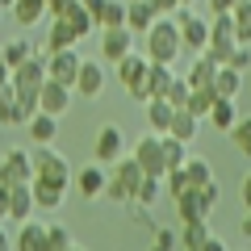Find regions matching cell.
<instances>
[{
  "label": "cell",
  "instance_id": "cell-15",
  "mask_svg": "<svg viewBox=\"0 0 251 251\" xmlns=\"http://www.w3.org/2000/svg\"><path fill=\"white\" fill-rule=\"evenodd\" d=\"M180 46H184V50H205L209 46V17H197V13H193V17H184L180 21Z\"/></svg>",
  "mask_w": 251,
  "mask_h": 251
},
{
  "label": "cell",
  "instance_id": "cell-42",
  "mask_svg": "<svg viewBox=\"0 0 251 251\" xmlns=\"http://www.w3.org/2000/svg\"><path fill=\"white\" fill-rule=\"evenodd\" d=\"M222 67H234V72H251V46H234V50H230V59H226L222 63Z\"/></svg>",
  "mask_w": 251,
  "mask_h": 251
},
{
  "label": "cell",
  "instance_id": "cell-50",
  "mask_svg": "<svg viewBox=\"0 0 251 251\" xmlns=\"http://www.w3.org/2000/svg\"><path fill=\"white\" fill-rule=\"evenodd\" d=\"M0 251H13V239H9V230L0 226Z\"/></svg>",
  "mask_w": 251,
  "mask_h": 251
},
{
  "label": "cell",
  "instance_id": "cell-43",
  "mask_svg": "<svg viewBox=\"0 0 251 251\" xmlns=\"http://www.w3.org/2000/svg\"><path fill=\"white\" fill-rule=\"evenodd\" d=\"M155 251H176V230L172 226H155Z\"/></svg>",
  "mask_w": 251,
  "mask_h": 251
},
{
  "label": "cell",
  "instance_id": "cell-24",
  "mask_svg": "<svg viewBox=\"0 0 251 251\" xmlns=\"http://www.w3.org/2000/svg\"><path fill=\"white\" fill-rule=\"evenodd\" d=\"M209 234H214V230H209V218H205V222H180L176 243H180V251H197Z\"/></svg>",
  "mask_w": 251,
  "mask_h": 251
},
{
  "label": "cell",
  "instance_id": "cell-33",
  "mask_svg": "<svg viewBox=\"0 0 251 251\" xmlns=\"http://www.w3.org/2000/svg\"><path fill=\"white\" fill-rule=\"evenodd\" d=\"M159 188H163V180L143 176V180H138V188H134V201H130V205H147V209H151L155 201H159Z\"/></svg>",
  "mask_w": 251,
  "mask_h": 251
},
{
  "label": "cell",
  "instance_id": "cell-37",
  "mask_svg": "<svg viewBox=\"0 0 251 251\" xmlns=\"http://www.w3.org/2000/svg\"><path fill=\"white\" fill-rule=\"evenodd\" d=\"M184 172H188V180H193V188L205 184V180H214V168H209V159H197V155H188V159H184Z\"/></svg>",
  "mask_w": 251,
  "mask_h": 251
},
{
  "label": "cell",
  "instance_id": "cell-19",
  "mask_svg": "<svg viewBox=\"0 0 251 251\" xmlns=\"http://www.w3.org/2000/svg\"><path fill=\"white\" fill-rule=\"evenodd\" d=\"M25 130H29V138L34 143H54L59 138V117H50V113H29V122H25Z\"/></svg>",
  "mask_w": 251,
  "mask_h": 251
},
{
  "label": "cell",
  "instance_id": "cell-20",
  "mask_svg": "<svg viewBox=\"0 0 251 251\" xmlns=\"http://www.w3.org/2000/svg\"><path fill=\"white\" fill-rule=\"evenodd\" d=\"M9 13H13V21H17L21 29H29V25H38V21L46 17V0H13Z\"/></svg>",
  "mask_w": 251,
  "mask_h": 251
},
{
  "label": "cell",
  "instance_id": "cell-44",
  "mask_svg": "<svg viewBox=\"0 0 251 251\" xmlns=\"http://www.w3.org/2000/svg\"><path fill=\"white\" fill-rule=\"evenodd\" d=\"M147 4H151V9H155V17H168V13L176 9L180 0H147Z\"/></svg>",
  "mask_w": 251,
  "mask_h": 251
},
{
  "label": "cell",
  "instance_id": "cell-25",
  "mask_svg": "<svg viewBox=\"0 0 251 251\" xmlns=\"http://www.w3.org/2000/svg\"><path fill=\"white\" fill-rule=\"evenodd\" d=\"M172 80H176V72H172L168 63H147V100H151V97H163Z\"/></svg>",
  "mask_w": 251,
  "mask_h": 251
},
{
  "label": "cell",
  "instance_id": "cell-32",
  "mask_svg": "<svg viewBox=\"0 0 251 251\" xmlns=\"http://www.w3.org/2000/svg\"><path fill=\"white\" fill-rule=\"evenodd\" d=\"M159 143H163V163H168V172L188 159V143H180V138H172V134H159ZM168 172H163V176H168Z\"/></svg>",
  "mask_w": 251,
  "mask_h": 251
},
{
  "label": "cell",
  "instance_id": "cell-54",
  "mask_svg": "<svg viewBox=\"0 0 251 251\" xmlns=\"http://www.w3.org/2000/svg\"><path fill=\"white\" fill-rule=\"evenodd\" d=\"M180 4H193V0H180Z\"/></svg>",
  "mask_w": 251,
  "mask_h": 251
},
{
  "label": "cell",
  "instance_id": "cell-51",
  "mask_svg": "<svg viewBox=\"0 0 251 251\" xmlns=\"http://www.w3.org/2000/svg\"><path fill=\"white\" fill-rule=\"evenodd\" d=\"M239 226H243V239H251V209L243 214V222H239Z\"/></svg>",
  "mask_w": 251,
  "mask_h": 251
},
{
  "label": "cell",
  "instance_id": "cell-12",
  "mask_svg": "<svg viewBox=\"0 0 251 251\" xmlns=\"http://www.w3.org/2000/svg\"><path fill=\"white\" fill-rule=\"evenodd\" d=\"M72 184H75V193H80L84 201H97L100 193H105V163H84L80 172H72Z\"/></svg>",
  "mask_w": 251,
  "mask_h": 251
},
{
  "label": "cell",
  "instance_id": "cell-8",
  "mask_svg": "<svg viewBox=\"0 0 251 251\" xmlns=\"http://www.w3.org/2000/svg\"><path fill=\"white\" fill-rule=\"evenodd\" d=\"M34 180V159H29V151H21V147H13V151L0 155V184H29Z\"/></svg>",
  "mask_w": 251,
  "mask_h": 251
},
{
  "label": "cell",
  "instance_id": "cell-22",
  "mask_svg": "<svg viewBox=\"0 0 251 251\" xmlns=\"http://www.w3.org/2000/svg\"><path fill=\"white\" fill-rule=\"evenodd\" d=\"M214 97H226V100H234L243 92V72H234V67H218L214 72Z\"/></svg>",
  "mask_w": 251,
  "mask_h": 251
},
{
  "label": "cell",
  "instance_id": "cell-29",
  "mask_svg": "<svg viewBox=\"0 0 251 251\" xmlns=\"http://www.w3.org/2000/svg\"><path fill=\"white\" fill-rule=\"evenodd\" d=\"M63 21H67V25L75 29V38H88L92 29H97V21H92V13L84 9L80 0H72V4H67V13H63Z\"/></svg>",
  "mask_w": 251,
  "mask_h": 251
},
{
  "label": "cell",
  "instance_id": "cell-17",
  "mask_svg": "<svg viewBox=\"0 0 251 251\" xmlns=\"http://www.w3.org/2000/svg\"><path fill=\"white\" fill-rule=\"evenodd\" d=\"M151 21H155V9L147 0H126V29L134 38H143L147 29H151Z\"/></svg>",
  "mask_w": 251,
  "mask_h": 251
},
{
  "label": "cell",
  "instance_id": "cell-7",
  "mask_svg": "<svg viewBox=\"0 0 251 251\" xmlns=\"http://www.w3.org/2000/svg\"><path fill=\"white\" fill-rule=\"evenodd\" d=\"M130 159L143 168V176H155V180H163V172H168V163H163V143H159V134H147V138H138L134 143V155Z\"/></svg>",
  "mask_w": 251,
  "mask_h": 251
},
{
  "label": "cell",
  "instance_id": "cell-3",
  "mask_svg": "<svg viewBox=\"0 0 251 251\" xmlns=\"http://www.w3.org/2000/svg\"><path fill=\"white\" fill-rule=\"evenodd\" d=\"M34 159V180H46V184H59V188H72V163L63 159L50 143H38L29 151Z\"/></svg>",
  "mask_w": 251,
  "mask_h": 251
},
{
  "label": "cell",
  "instance_id": "cell-38",
  "mask_svg": "<svg viewBox=\"0 0 251 251\" xmlns=\"http://www.w3.org/2000/svg\"><path fill=\"white\" fill-rule=\"evenodd\" d=\"M29 113H38V109H25L21 100H13V105H0V126H25Z\"/></svg>",
  "mask_w": 251,
  "mask_h": 251
},
{
  "label": "cell",
  "instance_id": "cell-48",
  "mask_svg": "<svg viewBox=\"0 0 251 251\" xmlns=\"http://www.w3.org/2000/svg\"><path fill=\"white\" fill-rule=\"evenodd\" d=\"M239 197H243V209H251V172L243 176V188H239Z\"/></svg>",
  "mask_w": 251,
  "mask_h": 251
},
{
  "label": "cell",
  "instance_id": "cell-23",
  "mask_svg": "<svg viewBox=\"0 0 251 251\" xmlns=\"http://www.w3.org/2000/svg\"><path fill=\"white\" fill-rule=\"evenodd\" d=\"M29 193H34V205H38V209H59L63 197H67V188L46 184V180H29Z\"/></svg>",
  "mask_w": 251,
  "mask_h": 251
},
{
  "label": "cell",
  "instance_id": "cell-4",
  "mask_svg": "<svg viewBox=\"0 0 251 251\" xmlns=\"http://www.w3.org/2000/svg\"><path fill=\"white\" fill-rule=\"evenodd\" d=\"M13 88H17V100L25 109H38V88H42V80H46V59L42 54H29L21 67H13Z\"/></svg>",
  "mask_w": 251,
  "mask_h": 251
},
{
  "label": "cell",
  "instance_id": "cell-11",
  "mask_svg": "<svg viewBox=\"0 0 251 251\" xmlns=\"http://www.w3.org/2000/svg\"><path fill=\"white\" fill-rule=\"evenodd\" d=\"M122 155H126L122 126H100V130H97V143H92V159H97V163H117Z\"/></svg>",
  "mask_w": 251,
  "mask_h": 251
},
{
  "label": "cell",
  "instance_id": "cell-1",
  "mask_svg": "<svg viewBox=\"0 0 251 251\" xmlns=\"http://www.w3.org/2000/svg\"><path fill=\"white\" fill-rule=\"evenodd\" d=\"M180 29H176V21L172 17H155L151 21V29L143 34V54H147V63H176L180 59Z\"/></svg>",
  "mask_w": 251,
  "mask_h": 251
},
{
  "label": "cell",
  "instance_id": "cell-36",
  "mask_svg": "<svg viewBox=\"0 0 251 251\" xmlns=\"http://www.w3.org/2000/svg\"><path fill=\"white\" fill-rule=\"evenodd\" d=\"M46 251H72V230H67L63 222L46 226Z\"/></svg>",
  "mask_w": 251,
  "mask_h": 251
},
{
  "label": "cell",
  "instance_id": "cell-40",
  "mask_svg": "<svg viewBox=\"0 0 251 251\" xmlns=\"http://www.w3.org/2000/svg\"><path fill=\"white\" fill-rule=\"evenodd\" d=\"M188 92H193V88H188V80H184V75H176V80L168 84V92H163V100H168L172 109H184V100H188Z\"/></svg>",
  "mask_w": 251,
  "mask_h": 251
},
{
  "label": "cell",
  "instance_id": "cell-18",
  "mask_svg": "<svg viewBox=\"0 0 251 251\" xmlns=\"http://www.w3.org/2000/svg\"><path fill=\"white\" fill-rule=\"evenodd\" d=\"M34 193H29V184H13L9 188V222H25V218H34Z\"/></svg>",
  "mask_w": 251,
  "mask_h": 251
},
{
  "label": "cell",
  "instance_id": "cell-35",
  "mask_svg": "<svg viewBox=\"0 0 251 251\" xmlns=\"http://www.w3.org/2000/svg\"><path fill=\"white\" fill-rule=\"evenodd\" d=\"M226 134H230V143H234V147H239V151L251 159V117H243V113H239V122H234Z\"/></svg>",
  "mask_w": 251,
  "mask_h": 251
},
{
  "label": "cell",
  "instance_id": "cell-21",
  "mask_svg": "<svg viewBox=\"0 0 251 251\" xmlns=\"http://www.w3.org/2000/svg\"><path fill=\"white\" fill-rule=\"evenodd\" d=\"M143 105H147V126H151V134H168L172 113H176V109H172L163 97H151V100H143Z\"/></svg>",
  "mask_w": 251,
  "mask_h": 251
},
{
  "label": "cell",
  "instance_id": "cell-10",
  "mask_svg": "<svg viewBox=\"0 0 251 251\" xmlns=\"http://www.w3.org/2000/svg\"><path fill=\"white\" fill-rule=\"evenodd\" d=\"M80 50L75 46H67V50H54V54H46V75L50 80H59V84H67V88H75V75H80Z\"/></svg>",
  "mask_w": 251,
  "mask_h": 251
},
{
  "label": "cell",
  "instance_id": "cell-14",
  "mask_svg": "<svg viewBox=\"0 0 251 251\" xmlns=\"http://www.w3.org/2000/svg\"><path fill=\"white\" fill-rule=\"evenodd\" d=\"M130 50H134V34H130L126 25H109V29H100V54H105L109 63H122Z\"/></svg>",
  "mask_w": 251,
  "mask_h": 251
},
{
  "label": "cell",
  "instance_id": "cell-46",
  "mask_svg": "<svg viewBox=\"0 0 251 251\" xmlns=\"http://www.w3.org/2000/svg\"><path fill=\"white\" fill-rule=\"evenodd\" d=\"M130 218H134L138 226H155V222H151V209H147V205H134V209H130Z\"/></svg>",
  "mask_w": 251,
  "mask_h": 251
},
{
  "label": "cell",
  "instance_id": "cell-45",
  "mask_svg": "<svg viewBox=\"0 0 251 251\" xmlns=\"http://www.w3.org/2000/svg\"><path fill=\"white\" fill-rule=\"evenodd\" d=\"M205 4H209V17H218V13H230L239 0H205Z\"/></svg>",
  "mask_w": 251,
  "mask_h": 251
},
{
  "label": "cell",
  "instance_id": "cell-5",
  "mask_svg": "<svg viewBox=\"0 0 251 251\" xmlns=\"http://www.w3.org/2000/svg\"><path fill=\"white\" fill-rule=\"evenodd\" d=\"M138 180H143V168H138L134 159H117V163H109V172H105V193L113 201H122V205H130L134 201V188H138Z\"/></svg>",
  "mask_w": 251,
  "mask_h": 251
},
{
  "label": "cell",
  "instance_id": "cell-55",
  "mask_svg": "<svg viewBox=\"0 0 251 251\" xmlns=\"http://www.w3.org/2000/svg\"><path fill=\"white\" fill-rule=\"evenodd\" d=\"M151 251H155V247H151Z\"/></svg>",
  "mask_w": 251,
  "mask_h": 251
},
{
  "label": "cell",
  "instance_id": "cell-27",
  "mask_svg": "<svg viewBox=\"0 0 251 251\" xmlns=\"http://www.w3.org/2000/svg\"><path fill=\"white\" fill-rule=\"evenodd\" d=\"M218 67H222V63H214L209 59V54H197V63H193V67H188V88H209V84H214V72Z\"/></svg>",
  "mask_w": 251,
  "mask_h": 251
},
{
  "label": "cell",
  "instance_id": "cell-53",
  "mask_svg": "<svg viewBox=\"0 0 251 251\" xmlns=\"http://www.w3.org/2000/svg\"><path fill=\"white\" fill-rule=\"evenodd\" d=\"M72 251H84V247H75V243H72Z\"/></svg>",
  "mask_w": 251,
  "mask_h": 251
},
{
  "label": "cell",
  "instance_id": "cell-34",
  "mask_svg": "<svg viewBox=\"0 0 251 251\" xmlns=\"http://www.w3.org/2000/svg\"><path fill=\"white\" fill-rule=\"evenodd\" d=\"M214 88H193V92H188V100H184V109H188V113H193V117H209V105H214Z\"/></svg>",
  "mask_w": 251,
  "mask_h": 251
},
{
  "label": "cell",
  "instance_id": "cell-31",
  "mask_svg": "<svg viewBox=\"0 0 251 251\" xmlns=\"http://www.w3.org/2000/svg\"><path fill=\"white\" fill-rule=\"evenodd\" d=\"M230 25H234V38L243 46H251V0H239L230 9Z\"/></svg>",
  "mask_w": 251,
  "mask_h": 251
},
{
  "label": "cell",
  "instance_id": "cell-30",
  "mask_svg": "<svg viewBox=\"0 0 251 251\" xmlns=\"http://www.w3.org/2000/svg\"><path fill=\"white\" fill-rule=\"evenodd\" d=\"M0 54H4V63H9V72H13V67H21V63L34 54V42L17 34V38H9V42H0Z\"/></svg>",
  "mask_w": 251,
  "mask_h": 251
},
{
  "label": "cell",
  "instance_id": "cell-6",
  "mask_svg": "<svg viewBox=\"0 0 251 251\" xmlns=\"http://www.w3.org/2000/svg\"><path fill=\"white\" fill-rule=\"evenodd\" d=\"M113 67H117L122 88L130 92L134 100H147V54H143V50H130L122 63H113Z\"/></svg>",
  "mask_w": 251,
  "mask_h": 251
},
{
  "label": "cell",
  "instance_id": "cell-26",
  "mask_svg": "<svg viewBox=\"0 0 251 251\" xmlns=\"http://www.w3.org/2000/svg\"><path fill=\"white\" fill-rule=\"evenodd\" d=\"M234 122H239V105H234V100H226V97H218L214 105H209V126L226 134Z\"/></svg>",
  "mask_w": 251,
  "mask_h": 251
},
{
  "label": "cell",
  "instance_id": "cell-2",
  "mask_svg": "<svg viewBox=\"0 0 251 251\" xmlns=\"http://www.w3.org/2000/svg\"><path fill=\"white\" fill-rule=\"evenodd\" d=\"M218 201H222V184L205 180V184H197V188H188V193L176 197V218L180 222H205L218 209Z\"/></svg>",
  "mask_w": 251,
  "mask_h": 251
},
{
  "label": "cell",
  "instance_id": "cell-16",
  "mask_svg": "<svg viewBox=\"0 0 251 251\" xmlns=\"http://www.w3.org/2000/svg\"><path fill=\"white\" fill-rule=\"evenodd\" d=\"M13 251H46V226L25 218L17 222V239H13Z\"/></svg>",
  "mask_w": 251,
  "mask_h": 251
},
{
  "label": "cell",
  "instance_id": "cell-47",
  "mask_svg": "<svg viewBox=\"0 0 251 251\" xmlns=\"http://www.w3.org/2000/svg\"><path fill=\"white\" fill-rule=\"evenodd\" d=\"M197 251H230V247H226V239H218V234H209V239L201 243Z\"/></svg>",
  "mask_w": 251,
  "mask_h": 251
},
{
  "label": "cell",
  "instance_id": "cell-9",
  "mask_svg": "<svg viewBox=\"0 0 251 251\" xmlns=\"http://www.w3.org/2000/svg\"><path fill=\"white\" fill-rule=\"evenodd\" d=\"M72 97H75V88H67V84H59V80L46 75L42 88H38V109L50 113V117H63L67 109H72Z\"/></svg>",
  "mask_w": 251,
  "mask_h": 251
},
{
  "label": "cell",
  "instance_id": "cell-52",
  "mask_svg": "<svg viewBox=\"0 0 251 251\" xmlns=\"http://www.w3.org/2000/svg\"><path fill=\"white\" fill-rule=\"evenodd\" d=\"M9 4H13V0H0V9H9Z\"/></svg>",
  "mask_w": 251,
  "mask_h": 251
},
{
  "label": "cell",
  "instance_id": "cell-13",
  "mask_svg": "<svg viewBox=\"0 0 251 251\" xmlns=\"http://www.w3.org/2000/svg\"><path fill=\"white\" fill-rule=\"evenodd\" d=\"M100 92H105V63L100 59H84L80 75H75V97L92 100V97H100Z\"/></svg>",
  "mask_w": 251,
  "mask_h": 251
},
{
  "label": "cell",
  "instance_id": "cell-49",
  "mask_svg": "<svg viewBox=\"0 0 251 251\" xmlns=\"http://www.w3.org/2000/svg\"><path fill=\"white\" fill-rule=\"evenodd\" d=\"M9 218V184H0V222Z\"/></svg>",
  "mask_w": 251,
  "mask_h": 251
},
{
  "label": "cell",
  "instance_id": "cell-39",
  "mask_svg": "<svg viewBox=\"0 0 251 251\" xmlns=\"http://www.w3.org/2000/svg\"><path fill=\"white\" fill-rule=\"evenodd\" d=\"M109 25H126V4L122 0H105V13L97 17V29H109Z\"/></svg>",
  "mask_w": 251,
  "mask_h": 251
},
{
  "label": "cell",
  "instance_id": "cell-41",
  "mask_svg": "<svg viewBox=\"0 0 251 251\" xmlns=\"http://www.w3.org/2000/svg\"><path fill=\"white\" fill-rule=\"evenodd\" d=\"M163 180H168V193H172V201H176L180 193H188V188H193V180H188L184 163H180V168H172V172H168V176H163Z\"/></svg>",
  "mask_w": 251,
  "mask_h": 251
},
{
  "label": "cell",
  "instance_id": "cell-28",
  "mask_svg": "<svg viewBox=\"0 0 251 251\" xmlns=\"http://www.w3.org/2000/svg\"><path fill=\"white\" fill-rule=\"evenodd\" d=\"M197 126H201V117H193L188 109H176V113H172L168 134H172V138H180V143H193V138H197Z\"/></svg>",
  "mask_w": 251,
  "mask_h": 251
}]
</instances>
